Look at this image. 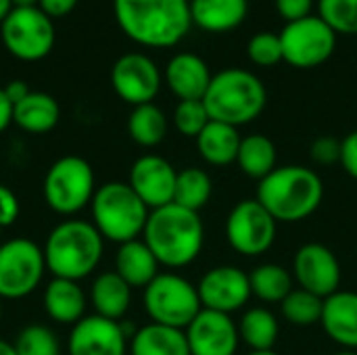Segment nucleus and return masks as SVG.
Wrapping results in <instances>:
<instances>
[{
	"label": "nucleus",
	"mask_w": 357,
	"mask_h": 355,
	"mask_svg": "<svg viewBox=\"0 0 357 355\" xmlns=\"http://www.w3.org/2000/svg\"><path fill=\"white\" fill-rule=\"evenodd\" d=\"M278 224H297L318 211L324 199V182L305 165H280L259 180L255 197Z\"/></svg>",
	"instance_id": "7ed1b4c3"
},
{
	"label": "nucleus",
	"mask_w": 357,
	"mask_h": 355,
	"mask_svg": "<svg viewBox=\"0 0 357 355\" xmlns=\"http://www.w3.org/2000/svg\"><path fill=\"white\" fill-rule=\"evenodd\" d=\"M42 305L52 322L73 326L86 316L88 295L84 293L79 282L52 276V280L44 287Z\"/></svg>",
	"instance_id": "412c9836"
},
{
	"label": "nucleus",
	"mask_w": 357,
	"mask_h": 355,
	"mask_svg": "<svg viewBox=\"0 0 357 355\" xmlns=\"http://www.w3.org/2000/svg\"><path fill=\"white\" fill-rule=\"evenodd\" d=\"M176 178L178 172L165 157L149 153L132 163L128 184L142 199V203L153 211L174 203Z\"/></svg>",
	"instance_id": "a211bd4d"
},
{
	"label": "nucleus",
	"mask_w": 357,
	"mask_h": 355,
	"mask_svg": "<svg viewBox=\"0 0 357 355\" xmlns=\"http://www.w3.org/2000/svg\"><path fill=\"white\" fill-rule=\"evenodd\" d=\"M276 234L278 222L257 199H245L228 213L226 241L245 257H259L268 253L276 243Z\"/></svg>",
	"instance_id": "f8f14e48"
},
{
	"label": "nucleus",
	"mask_w": 357,
	"mask_h": 355,
	"mask_svg": "<svg viewBox=\"0 0 357 355\" xmlns=\"http://www.w3.org/2000/svg\"><path fill=\"white\" fill-rule=\"evenodd\" d=\"M322 310H324V299L303 291V289H293L284 301L280 303L282 318L293 324V326H314L320 324L322 320Z\"/></svg>",
	"instance_id": "473e14b6"
},
{
	"label": "nucleus",
	"mask_w": 357,
	"mask_h": 355,
	"mask_svg": "<svg viewBox=\"0 0 357 355\" xmlns=\"http://www.w3.org/2000/svg\"><path fill=\"white\" fill-rule=\"evenodd\" d=\"M61 107L54 96L31 90L21 103L13 107V123L27 134H46L56 128Z\"/></svg>",
	"instance_id": "393cba45"
},
{
	"label": "nucleus",
	"mask_w": 357,
	"mask_h": 355,
	"mask_svg": "<svg viewBox=\"0 0 357 355\" xmlns=\"http://www.w3.org/2000/svg\"><path fill=\"white\" fill-rule=\"evenodd\" d=\"M142 305L151 322L180 331H186L203 310L197 285L176 272H159L157 278L142 289Z\"/></svg>",
	"instance_id": "6e6552de"
},
{
	"label": "nucleus",
	"mask_w": 357,
	"mask_h": 355,
	"mask_svg": "<svg viewBox=\"0 0 357 355\" xmlns=\"http://www.w3.org/2000/svg\"><path fill=\"white\" fill-rule=\"evenodd\" d=\"M211 69L203 56L195 52H178L169 59L163 80L178 100H203L209 84Z\"/></svg>",
	"instance_id": "6ab92c4d"
},
{
	"label": "nucleus",
	"mask_w": 357,
	"mask_h": 355,
	"mask_svg": "<svg viewBox=\"0 0 357 355\" xmlns=\"http://www.w3.org/2000/svg\"><path fill=\"white\" fill-rule=\"evenodd\" d=\"M46 270L54 278L84 280L100 264L105 253V239L86 220H63L56 224L44 243Z\"/></svg>",
	"instance_id": "20e7f679"
},
{
	"label": "nucleus",
	"mask_w": 357,
	"mask_h": 355,
	"mask_svg": "<svg viewBox=\"0 0 357 355\" xmlns=\"http://www.w3.org/2000/svg\"><path fill=\"white\" fill-rule=\"evenodd\" d=\"M130 335L121 322L102 316H84L71 326L67 337V355H126Z\"/></svg>",
	"instance_id": "dca6fc26"
},
{
	"label": "nucleus",
	"mask_w": 357,
	"mask_h": 355,
	"mask_svg": "<svg viewBox=\"0 0 357 355\" xmlns=\"http://www.w3.org/2000/svg\"><path fill=\"white\" fill-rule=\"evenodd\" d=\"M337 36L339 33L320 15L287 23L280 31L284 63L297 69L324 65L337 48Z\"/></svg>",
	"instance_id": "9b49d317"
},
{
	"label": "nucleus",
	"mask_w": 357,
	"mask_h": 355,
	"mask_svg": "<svg viewBox=\"0 0 357 355\" xmlns=\"http://www.w3.org/2000/svg\"><path fill=\"white\" fill-rule=\"evenodd\" d=\"M96 176L92 165L77 155L56 159L42 182L44 203L59 216L73 218L90 207L96 192Z\"/></svg>",
	"instance_id": "0eeeda50"
},
{
	"label": "nucleus",
	"mask_w": 357,
	"mask_h": 355,
	"mask_svg": "<svg viewBox=\"0 0 357 355\" xmlns=\"http://www.w3.org/2000/svg\"><path fill=\"white\" fill-rule=\"evenodd\" d=\"M318 15L343 36H357V0H318Z\"/></svg>",
	"instance_id": "f704fd0d"
},
{
	"label": "nucleus",
	"mask_w": 357,
	"mask_h": 355,
	"mask_svg": "<svg viewBox=\"0 0 357 355\" xmlns=\"http://www.w3.org/2000/svg\"><path fill=\"white\" fill-rule=\"evenodd\" d=\"M0 322H2V299H0Z\"/></svg>",
	"instance_id": "3c124183"
},
{
	"label": "nucleus",
	"mask_w": 357,
	"mask_h": 355,
	"mask_svg": "<svg viewBox=\"0 0 357 355\" xmlns=\"http://www.w3.org/2000/svg\"><path fill=\"white\" fill-rule=\"evenodd\" d=\"M15 8H25V6H38V0H10Z\"/></svg>",
	"instance_id": "de8ad7c7"
},
{
	"label": "nucleus",
	"mask_w": 357,
	"mask_h": 355,
	"mask_svg": "<svg viewBox=\"0 0 357 355\" xmlns=\"http://www.w3.org/2000/svg\"><path fill=\"white\" fill-rule=\"evenodd\" d=\"M79 0H38V6L40 10H44L50 19H56V17H65L69 15L75 6H77Z\"/></svg>",
	"instance_id": "79ce46f5"
},
{
	"label": "nucleus",
	"mask_w": 357,
	"mask_h": 355,
	"mask_svg": "<svg viewBox=\"0 0 357 355\" xmlns=\"http://www.w3.org/2000/svg\"><path fill=\"white\" fill-rule=\"evenodd\" d=\"M320 324L341 349L357 352V293L339 289L326 297Z\"/></svg>",
	"instance_id": "aec40b11"
},
{
	"label": "nucleus",
	"mask_w": 357,
	"mask_h": 355,
	"mask_svg": "<svg viewBox=\"0 0 357 355\" xmlns=\"http://www.w3.org/2000/svg\"><path fill=\"white\" fill-rule=\"evenodd\" d=\"M17 355H61V343L52 328L44 324H29L25 326L15 343Z\"/></svg>",
	"instance_id": "72a5a7b5"
},
{
	"label": "nucleus",
	"mask_w": 357,
	"mask_h": 355,
	"mask_svg": "<svg viewBox=\"0 0 357 355\" xmlns=\"http://www.w3.org/2000/svg\"><path fill=\"white\" fill-rule=\"evenodd\" d=\"M13 123V105L4 94V88H0V134Z\"/></svg>",
	"instance_id": "c03bdc74"
},
{
	"label": "nucleus",
	"mask_w": 357,
	"mask_h": 355,
	"mask_svg": "<svg viewBox=\"0 0 357 355\" xmlns=\"http://www.w3.org/2000/svg\"><path fill=\"white\" fill-rule=\"evenodd\" d=\"M0 355H17L15 347H13V343H8V341H2V339H0Z\"/></svg>",
	"instance_id": "49530a36"
},
{
	"label": "nucleus",
	"mask_w": 357,
	"mask_h": 355,
	"mask_svg": "<svg viewBox=\"0 0 357 355\" xmlns=\"http://www.w3.org/2000/svg\"><path fill=\"white\" fill-rule=\"evenodd\" d=\"M151 209L128 182H105L90 203V222L105 241L123 245L140 239Z\"/></svg>",
	"instance_id": "423d86ee"
},
{
	"label": "nucleus",
	"mask_w": 357,
	"mask_h": 355,
	"mask_svg": "<svg viewBox=\"0 0 357 355\" xmlns=\"http://www.w3.org/2000/svg\"><path fill=\"white\" fill-rule=\"evenodd\" d=\"M312 6H314V0H276V10L287 23L310 17Z\"/></svg>",
	"instance_id": "ea45409f"
},
{
	"label": "nucleus",
	"mask_w": 357,
	"mask_h": 355,
	"mask_svg": "<svg viewBox=\"0 0 357 355\" xmlns=\"http://www.w3.org/2000/svg\"><path fill=\"white\" fill-rule=\"evenodd\" d=\"M46 272L44 249L38 243L10 239L0 245V299H25L42 285Z\"/></svg>",
	"instance_id": "1a4fd4ad"
},
{
	"label": "nucleus",
	"mask_w": 357,
	"mask_h": 355,
	"mask_svg": "<svg viewBox=\"0 0 357 355\" xmlns=\"http://www.w3.org/2000/svg\"><path fill=\"white\" fill-rule=\"evenodd\" d=\"M132 291L134 289L115 270L102 272L90 285L88 303L92 305L96 316L121 322L132 305Z\"/></svg>",
	"instance_id": "4be33fe9"
},
{
	"label": "nucleus",
	"mask_w": 357,
	"mask_h": 355,
	"mask_svg": "<svg viewBox=\"0 0 357 355\" xmlns=\"http://www.w3.org/2000/svg\"><path fill=\"white\" fill-rule=\"evenodd\" d=\"M339 163L343 165L347 176L357 180V130L349 132L341 140V161Z\"/></svg>",
	"instance_id": "a19ab883"
},
{
	"label": "nucleus",
	"mask_w": 357,
	"mask_h": 355,
	"mask_svg": "<svg viewBox=\"0 0 357 355\" xmlns=\"http://www.w3.org/2000/svg\"><path fill=\"white\" fill-rule=\"evenodd\" d=\"M209 121L203 100H180L174 109V126L186 138H197Z\"/></svg>",
	"instance_id": "e433bc0d"
},
{
	"label": "nucleus",
	"mask_w": 357,
	"mask_h": 355,
	"mask_svg": "<svg viewBox=\"0 0 357 355\" xmlns=\"http://www.w3.org/2000/svg\"><path fill=\"white\" fill-rule=\"evenodd\" d=\"M293 280L299 289L322 299L341 289V262L335 251L322 243H305L293 257Z\"/></svg>",
	"instance_id": "4468645a"
},
{
	"label": "nucleus",
	"mask_w": 357,
	"mask_h": 355,
	"mask_svg": "<svg viewBox=\"0 0 357 355\" xmlns=\"http://www.w3.org/2000/svg\"><path fill=\"white\" fill-rule=\"evenodd\" d=\"M195 140H197V151L205 163L224 167L236 163L243 138L238 134V128L211 119Z\"/></svg>",
	"instance_id": "a878e982"
},
{
	"label": "nucleus",
	"mask_w": 357,
	"mask_h": 355,
	"mask_svg": "<svg viewBox=\"0 0 357 355\" xmlns=\"http://www.w3.org/2000/svg\"><path fill=\"white\" fill-rule=\"evenodd\" d=\"M142 241L149 245L159 266L178 270L190 266L201 255L205 226L197 211L169 203L149 213Z\"/></svg>",
	"instance_id": "f03ea898"
},
{
	"label": "nucleus",
	"mask_w": 357,
	"mask_h": 355,
	"mask_svg": "<svg viewBox=\"0 0 357 355\" xmlns=\"http://www.w3.org/2000/svg\"><path fill=\"white\" fill-rule=\"evenodd\" d=\"M19 211H21V205H19L17 195L8 186L0 184V228L13 226L19 218Z\"/></svg>",
	"instance_id": "58836bf2"
},
{
	"label": "nucleus",
	"mask_w": 357,
	"mask_h": 355,
	"mask_svg": "<svg viewBox=\"0 0 357 355\" xmlns=\"http://www.w3.org/2000/svg\"><path fill=\"white\" fill-rule=\"evenodd\" d=\"M159 262L142 239L119 245L115 253V272L132 287L146 289L159 274Z\"/></svg>",
	"instance_id": "b1692460"
},
{
	"label": "nucleus",
	"mask_w": 357,
	"mask_h": 355,
	"mask_svg": "<svg viewBox=\"0 0 357 355\" xmlns=\"http://www.w3.org/2000/svg\"><path fill=\"white\" fill-rule=\"evenodd\" d=\"M238 324V335L241 341L251 349V352H270L274 349L278 335H280V324L278 318L272 310L264 305H255L243 312Z\"/></svg>",
	"instance_id": "cd10ccee"
},
{
	"label": "nucleus",
	"mask_w": 357,
	"mask_h": 355,
	"mask_svg": "<svg viewBox=\"0 0 357 355\" xmlns=\"http://www.w3.org/2000/svg\"><path fill=\"white\" fill-rule=\"evenodd\" d=\"M0 38L15 59L33 63L50 54L56 36L52 19L40 6H25L8 13L0 23Z\"/></svg>",
	"instance_id": "9d476101"
},
{
	"label": "nucleus",
	"mask_w": 357,
	"mask_h": 355,
	"mask_svg": "<svg viewBox=\"0 0 357 355\" xmlns=\"http://www.w3.org/2000/svg\"><path fill=\"white\" fill-rule=\"evenodd\" d=\"M247 56L257 67H274L284 61L280 33L274 31H259L251 36L247 44Z\"/></svg>",
	"instance_id": "c9c22d12"
},
{
	"label": "nucleus",
	"mask_w": 357,
	"mask_h": 355,
	"mask_svg": "<svg viewBox=\"0 0 357 355\" xmlns=\"http://www.w3.org/2000/svg\"><path fill=\"white\" fill-rule=\"evenodd\" d=\"M2 230H4V228H0V239H2Z\"/></svg>",
	"instance_id": "603ef678"
},
{
	"label": "nucleus",
	"mask_w": 357,
	"mask_h": 355,
	"mask_svg": "<svg viewBox=\"0 0 357 355\" xmlns=\"http://www.w3.org/2000/svg\"><path fill=\"white\" fill-rule=\"evenodd\" d=\"M167 130H169L167 117L155 103L134 107L130 117H128V134H130V138L138 146H144V149L159 146L165 140Z\"/></svg>",
	"instance_id": "c756f323"
},
{
	"label": "nucleus",
	"mask_w": 357,
	"mask_h": 355,
	"mask_svg": "<svg viewBox=\"0 0 357 355\" xmlns=\"http://www.w3.org/2000/svg\"><path fill=\"white\" fill-rule=\"evenodd\" d=\"M251 295L261 303H282L295 289L293 274L280 264H259L249 272Z\"/></svg>",
	"instance_id": "7c9ffc66"
},
{
	"label": "nucleus",
	"mask_w": 357,
	"mask_h": 355,
	"mask_svg": "<svg viewBox=\"0 0 357 355\" xmlns=\"http://www.w3.org/2000/svg\"><path fill=\"white\" fill-rule=\"evenodd\" d=\"M236 163L245 176L259 182L278 167L276 144L266 134H249L241 140Z\"/></svg>",
	"instance_id": "c85d7f7f"
},
{
	"label": "nucleus",
	"mask_w": 357,
	"mask_h": 355,
	"mask_svg": "<svg viewBox=\"0 0 357 355\" xmlns=\"http://www.w3.org/2000/svg\"><path fill=\"white\" fill-rule=\"evenodd\" d=\"M132 355H190L186 333L149 322L130 337Z\"/></svg>",
	"instance_id": "bb28decb"
},
{
	"label": "nucleus",
	"mask_w": 357,
	"mask_h": 355,
	"mask_svg": "<svg viewBox=\"0 0 357 355\" xmlns=\"http://www.w3.org/2000/svg\"><path fill=\"white\" fill-rule=\"evenodd\" d=\"M247 355H280V354H276L274 349H270V352H249Z\"/></svg>",
	"instance_id": "09e8293b"
},
{
	"label": "nucleus",
	"mask_w": 357,
	"mask_h": 355,
	"mask_svg": "<svg viewBox=\"0 0 357 355\" xmlns=\"http://www.w3.org/2000/svg\"><path fill=\"white\" fill-rule=\"evenodd\" d=\"M268 103L264 82L241 67H228L211 77V84L203 96V105L209 119L222 121L234 128L255 121Z\"/></svg>",
	"instance_id": "39448f33"
},
{
	"label": "nucleus",
	"mask_w": 357,
	"mask_h": 355,
	"mask_svg": "<svg viewBox=\"0 0 357 355\" xmlns=\"http://www.w3.org/2000/svg\"><path fill=\"white\" fill-rule=\"evenodd\" d=\"M197 291L203 310H213L230 316L234 312H241L253 297L249 274L236 266H215L207 270L201 276Z\"/></svg>",
	"instance_id": "2eb2a0df"
},
{
	"label": "nucleus",
	"mask_w": 357,
	"mask_h": 355,
	"mask_svg": "<svg viewBox=\"0 0 357 355\" xmlns=\"http://www.w3.org/2000/svg\"><path fill=\"white\" fill-rule=\"evenodd\" d=\"M213 195V182L211 176L201 167H184L178 172L176 178V192L174 203L180 207H186L190 211H201Z\"/></svg>",
	"instance_id": "2f4dec72"
},
{
	"label": "nucleus",
	"mask_w": 357,
	"mask_h": 355,
	"mask_svg": "<svg viewBox=\"0 0 357 355\" xmlns=\"http://www.w3.org/2000/svg\"><path fill=\"white\" fill-rule=\"evenodd\" d=\"M163 75L157 63L144 52H126L111 67V86L115 94L132 105L153 103L161 90Z\"/></svg>",
	"instance_id": "ddd939ff"
},
{
	"label": "nucleus",
	"mask_w": 357,
	"mask_h": 355,
	"mask_svg": "<svg viewBox=\"0 0 357 355\" xmlns=\"http://www.w3.org/2000/svg\"><path fill=\"white\" fill-rule=\"evenodd\" d=\"M119 29L146 48H172L192 27L190 0H113Z\"/></svg>",
	"instance_id": "f257e3e1"
},
{
	"label": "nucleus",
	"mask_w": 357,
	"mask_h": 355,
	"mask_svg": "<svg viewBox=\"0 0 357 355\" xmlns=\"http://www.w3.org/2000/svg\"><path fill=\"white\" fill-rule=\"evenodd\" d=\"M13 8H15V6H13L10 0H0V23L8 17V13H10Z\"/></svg>",
	"instance_id": "a18cd8bd"
},
{
	"label": "nucleus",
	"mask_w": 357,
	"mask_h": 355,
	"mask_svg": "<svg viewBox=\"0 0 357 355\" xmlns=\"http://www.w3.org/2000/svg\"><path fill=\"white\" fill-rule=\"evenodd\" d=\"M29 92H31L29 86H27L25 82H21V80H13V82H8V84L4 86V94H6V98L10 100L13 107H15L17 103H21Z\"/></svg>",
	"instance_id": "37998d69"
},
{
	"label": "nucleus",
	"mask_w": 357,
	"mask_h": 355,
	"mask_svg": "<svg viewBox=\"0 0 357 355\" xmlns=\"http://www.w3.org/2000/svg\"><path fill=\"white\" fill-rule=\"evenodd\" d=\"M249 0H190V19L203 31L226 33L247 19Z\"/></svg>",
	"instance_id": "5701e85b"
},
{
	"label": "nucleus",
	"mask_w": 357,
	"mask_h": 355,
	"mask_svg": "<svg viewBox=\"0 0 357 355\" xmlns=\"http://www.w3.org/2000/svg\"><path fill=\"white\" fill-rule=\"evenodd\" d=\"M310 155L318 165H335L341 161V140L335 136H318L310 146Z\"/></svg>",
	"instance_id": "4c0bfd02"
},
{
	"label": "nucleus",
	"mask_w": 357,
	"mask_h": 355,
	"mask_svg": "<svg viewBox=\"0 0 357 355\" xmlns=\"http://www.w3.org/2000/svg\"><path fill=\"white\" fill-rule=\"evenodd\" d=\"M333 355H357V352H345V349H341V352H337V354Z\"/></svg>",
	"instance_id": "8fccbe9b"
},
{
	"label": "nucleus",
	"mask_w": 357,
	"mask_h": 355,
	"mask_svg": "<svg viewBox=\"0 0 357 355\" xmlns=\"http://www.w3.org/2000/svg\"><path fill=\"white\" fill-rule=\"evenodd\" d=\"M184 333L190 355H236L241 345L236 320L213 310H201Z\"/></svg>",
	"instance_id": "f3484780"
}]
</instances>
